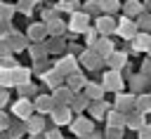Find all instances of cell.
<instances>
[{
	"label": "cell",
	"instance_id": "obj_14",
	"mask_svg": "<svg viewBox=\"0 0 151 139\" xmlns=\"http://www.w3.org/2000/svg\"><path fill=\"white\" fill-rule=\"evenodd\" d=\"M61 9H66V12H76V7H78V0H61V5H59Z\"/></svg>",
	"mask_w": 151,
	"mask_h": 139
},
{
	"label": "cell",
	"instance_id": "obj_24",
	"mask_svg": "<svg viewBox=\"0 0 151 139\" xmlns=\"http://www.w3.org/2000/svg\"><path fill=\"white\" fill-rule=\"evenodd\" d=\"M142 139H151V127H142Z\"/></svg>",
	"mask_w": 151,
	"mask_h": 139
},
{
	"label": "cell",
	"instance_id": "obj_3",
	"mask_svg": "<svg viewBox=\"0 0 151 139\" xmlns=\"http://www.w3.org/2000/svg\"><path fill=\"white\" fill-rule=\"evenodd\" d=\"M104 78H106V80H104V85H106L109 90H118V87H120V75H118L116 71H111V73H106Z\"/></svg>",
	"mask_w": 151,
	"mask_h": 139
},
{
	"label": "cell",
	"instance_id": "obj_11",
	"mask_svg": "<svg viewBox=\"0 0 151 139\" xmlns=\"http://www.w3.org/2000/svg\"><path fill=\"white\" fill-rule=\"evenodd\" d=\"M0 85H2V87L12 85V71H5V68H0Z\"/></svg>",
	"mask_w": 151,
	"mask_h": 139
},
{
	"label": "cell",
	"instance_id": "obj_2",
	"mask_svg": "<svg viewBox=\"0 0 151 139\" xmlns=\"http://www.w3.org/2000/svg\"><path fill=\"white\" fill-rule=\"evenodd\" d=\"M12 82L14 85H26L28 82V71L26 68H14L12 71Z\"/></svg>",
	"mask_w": 151,
	"mask_h": 139
},
{
	"label": "cell",
	"instance_id": "obj_19",
	"mask_svg": "<svg viewBox=\"0 0 151 139\" xmlns=\"http://www.w3.org/2000/svg\"><path fill=\"white\" fill-rule=\"evenodd\" d=\"M76 127H78V130H80V132H87V130H90V125H87V123H85V120H80V123H78V125H73V130H76Z\"/></svg>",
	"mask_w": 151,
	"mask_h": 139
},
{
	"label": "cell",
	"instance_id": "obj_4",
	"mask_svg": "<svg viewBox=\"0 0 151 139\" xmlns=\"http://www.w3.org/2000/svg\"><path fill=\"white\" fill-rule=\"evenodd\" d=\"M118 33L125 35V38H132V35H134V24H132L130 19H125V21L118 26Z\"/></svg>",
	"mask_w": 151,
	"mask_h": 139
},
{
	"label": "cell",
	"instance_id": "obj_6",
	"mask_svg": "<svg viewBox=\"0 0 151 139\" xmlns=\"http://www.w3.org/2000/svg\"><path fill=\"white\" fill-rule=\"evenodd\" d=\"M134 49H151V38H149L146 33L137 35V38H134Z\"/></svg>",
	"mask_w": 151,
	"mask_h": 139
},
{
	"label": "cell",
	"instance_id": "obj_28",
	"mask_svg": "<svg viewBox=\"0 0 151 139\" xmlns=\"http://www.w3.org/2000/svg\"><path fill=\"white\" fill-rule=\"evenodd\" d=\"M113 123H116V125H120V118H118V113H111V125H113Z\"/></svg>",
	"mask_w": 151,
	"mask_h": 139
},
{
	"label": "cell",
	"instance_id": "obj_31",
	"mask_svg": "<svg viewBox=\"0 0 151 139\" xmlns=\"http://www.w3.org/2000/svg\"><path fill=\"white\" fill-rule=\"evenodd\" d=\"M47 139H61V137H59V132H50V137H47Z\"/></svg>",
	"mask_w": 151,
	"mask_h": 139
},
{
	"label": "cell",
	"instance_id": "obj_30",
	"mask_svg": "<svg viewBox=\"0 0 151 139\" xmlns=\"http://www.w3.org/2000/svg\"><path fill=\"white\" fill-rule=\"evenodd\" d=\"M7 125V118H5V113H0V127H5Z\"/></svg>",
	"mask_w": 151,
	"mask_h": 139
},
{
	"label": "cell",
	"instance_id": "obj_10",
	"mask_svg": "<svg viewBox=\"0 0 151 139\" xmlns=\"http://www.w3.org/2000/svg\"><path fill=\"white\" fill-rule=\"evenodd\" d=\"M125 12H127V14H139V12H142V5H139L137 0H130V2L125 5Z\"/></svg>",
	"mask_w": 151,
	"mask_h": 139
},
{
	"label": "cell",
	"instance_id": "obj_12",
	"mask_svg": "<svg viewBox=\"0 0 151 139\" xmlns=\"http://www.w3.org/2000/svg\"><path fill=\"white\" fill-rule=\"evenodd\" d=\"M45 80H47L50 85H59V82H61V73H59V71H52V73L45 75Z\"/></svg>",
	"mask_w": 151,
	"mask_h": 139
},
{
	"label": "cell",
	"instance_id": "obj_22",
	"mask_svg": "<svg viewBox=\"0 0 151 139\" xmlns=\"http://www.w3.org/2000/svg\"><path fill=\"white\" fill-rule=\"evenodd\" d=\"M87 90H90V94H92V97H99V94H101V90H99V87H94V85H90Z\"/></svg>",
	"mask_w": 151,
	"mask_h": 139
},
{
	"label": "cell",
	"instance_id": "obj_9",
	"mask_svg": "<svg viewBox=\"0 0 151 139\" xmlns=\"http://www.w3.org/2000/svg\"><path fill=\"white\" fill-rule=\"evenodd\" d=\"M83 59H85V66H90V68H97L99 66V54L97 52H87Z\"/></svg>",
	"mask_w": 151,
	"mask_h": 139
},
{
	"label": "cell",
	"instance_id": "obj_15",
	"mask_svg": "<svg viewBox=\"0 0 151 139\" xmlns=\"http://www.w3.org/2000/svg\"><path fill=\"white\" fill-rule=\"evenodd\" d=\"M101 7H104L106 12H111V9H118V0H104V2H101Z\"/></svg>",
	"mask_w": 151,
	"mask_h": 139
},
{
	"label": "cell",
	"instance_id": "obj_5",
	"mask_svg": "<svg viewBox=\"0 0 151 139\" xmlns=\"http://www.w3.org/2000/svg\"><path fill=\"white\" fill-rule=\"evenodd\" d=\"M14 113L21 115V118H28V115H31V104H28V101H17V104H14Z\"/></svg>",
	"mask_w": 151,
	"mask_h": 139
},
{
	"label": "cell",
	"instance_id": "obj_16",
	"mask_svg": "<svg viewBox=\"0 0 151 139\" xmlns=\"http://www.w3.org/2000/svg\"><path fill=\"white\" fill-rule=\"evenodd\" d=\"M42 35H45V28H40V26L31 28V38H42Z\"/></svg>",
	"mask_w": 151,
	"mask_h": 139
},
{
	"label": "cell",
	"instance_id": "obj_8",
	"mask_svg": "<svg viewBox=\"0 0 151 139\" xmlns=\"http://www.w3.org/2000/svg\"><path fill=\"white\" fill-rule=\"evenodd\" d=\"M97 28H99L101 33H111L116 26H113V21H111L109 16H104V19H99V21H97Z\"/></svg>",
	"mask_w": 151,
	"mask_h": 139
},
{
	"label": "cell",
	"instance_id": "obj_7",
	"mask_svg": "<svg viewBox=\"0 0 151 139\" xmlns=\"http://www.w3.org/2000/svg\"><path fill=\"white\" fill-rule=\"evenodd\" d=\"M109 64H111L113 68H120V66L125 64V54H120V52H111V54H109Z\"/></svg>",
	"mask_w": 151,
	"mask_h": 139
},
{
	"label": "cell",
	"instance_id": "obj_17",
	"mask_svg": "<svg viewBox=\"0 0 151 139\" xmlns=\"http://www.w3.org/2000/svg\"><path fill=\"white\" fill-rule=\"evenodd\" d=\"M71 85H73V87H80V85H83V78H80L78 73H71Z\"/></svg>",
	"mask_w": 151,
	"mask_h": 139
},
{
	"label": "cell",
	"instance_id": "obj_13",
	"mask_svg": "<svg viewBox=\"0 0 151 139\" xmlns=\"http://www.w3.org/2000/svg\"><path fill=\"white\" fill-rule=\"evenodd\" d=\"M54 120L57 123H68V111L66 108H57L54 111Z\"/></svg>",
	"mask_w": 151,
	"mask_h": 139
},
{
	"label": "cell",
	"instance_id": "obj_26",
	"mask_svg": "<svg viewBox=\"0 0 151 139\" xmlns=\"http://www.w3.org/2000/svg\"><path fill=\"white\" fill-rule=\"evenodd\" d=\"M68 94H71L68 90H61V92H59V99H61V101H66V99H68Z\"/></svg>",
	"mask_w": 151,
	"mask_h": 139
},
{
	"label": "cell",
	"instance_id": "obj_25",
	"mask_svg": "<svg viewBox=\"0 0 151 139\" xmlns=\"http://www.w3.org/2000/svg\"><path fill=\"white\" fill-rule=\"evenodd\" d=\"M127 123H130V125H134V127H142V118H130Z\"/></svg>",
	"mask_w": 151,
	"mask_h": 139
},
{
	"label": "cell",
	"instance_id": "obj_29",
	"mask_svg": "<svg viewBox=\"0 0 151 139\" xmlns=\"http://www.w3.org/2000/svg\"><path fill=\"white\" fill-rule=\"evenodd\" d=\"M5 101H7V92H5V90H0V106H2Z\"/></svg>",
	"mask_w": 151,
	"mask_h": 139
},
{
	"label": "cell",
	"instance_id": "obj_20",
	"mask_svg": "<svg viewBox=\"0 0 151 139\" xmlns=\"http://www.w3.org/2000/svg\"><path fill=\"white\" fill-rule=\"evenodd\" d=\"M40 127H42V120H40V118L31 120V130H40Z\"/></svg>",
	"mask_w": 151,
	"mask_h": 139
},
{
	"label": "cell",
	"instance_id": "obj_23",
	"mask_svg": "<svg viewBox=\"0 0 151 139\" xmlns=\"http://www.w3.org/2000/svg\"><path fill=\"white\" fill-rule=\"evenodd\" d=\"M109 139H120V130H109Z\"/></svg>",
	"mask_w": 151,
	"mask_h": 139
},
{
	"label": "cell",
	"instance_id": "obj_27",
	"mask_svg": "<svg viewBox=\"0 0 151 139\" xmlns=\"http://www.w3.org/2000/svg\"><path fill=\"white\" fill-rule=\"evenodd\" d=\"M142 26L149 28V26H151V16H142Z\"/></svg>",
	"mask_w": 151,
	"mask_h": 139
},
{
	"label": "cell",
	"instance_id": "obj_18",
	"mask_svg": "<svg viewBox=\"0 0 151 139\" xmlns=\"http://www.w3.org/2000/svg\"><path fill=\"white\" fill-rule=\"evenodd\" d=\"M139 108L142 111H149L151 108V99H139Z\"/></svg>",
	"mask_w": 151,
	"mask_h": 139
},
{
	"label": "cell",
	"instance_id": "obj_1",
	"mask_svg": "<svg viewBox=\"0 0 151 139\" xmlns=\"http://www.w3.org/2000/svg\"><path fill=\"white\" fill-rule=\"evenodd\" d=\"M71 28L73 31H87V14H73Z\"/></svg>",
	"mask_w": 151,
	"mask_h": 139
},
{
	"label": "cell",
	"instance_id": "obj_21",
	"mask_svg": "<svg viewBox=\"0 0 151 139\" xmlns=\"http://www.w3.org/2000/svg\"><path fill=\"white\" fill-rule=\"evenodd\" d=\"M12 47H19V49H21V47H24V38H21V35H19V38H14Z\"/></svg>",
	"mask_w": 151,
	"mask_h": 139
}]
</instances>
